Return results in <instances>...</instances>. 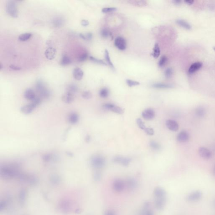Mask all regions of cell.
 <instances>
[{
  "mask_svg": "<svg viewBox=\"0 0 215 215\" xmlns=\"http://www.w3.org/2000/svg\"><path fill=\"white\" fill-rule=\"evenodd\" d=\"M22 173L20 165L17 163H7L0 167V175L5 179H18Z\"/></svg>",
  "mask_w": 215,
  "mask_h": 215,
  "instance_id": "cell-1",
  "label": "cell"
},
{
  "mask_svg": "<svg viewBox=\"0 0 215 215\" xmlns=\"http://www.w3.org/2000/svg\"><path fill=\"white\" fill-rule=\"evenodd\" d=\"M154 194L155 208L158 210H162L165 207L166 203V192L163 188L157 186L154 189Z\"/></svg>",
  "mask_w": 215,
  "mask_h": 215,
  "instance_id": "cell-2",
  "label": "cell"
},
{
  "mask_svg": "<svg viewBox=\"0 0 215 215\" xmlns=\"http://www.w3.org/2000/svg\"><path fill=\"white\" fill-rule=\"evenodd\" d=\"M36 89L40 98L47 99L50 97L51 93L50 90L42 80H37L36 83Z\"/></svg>",
  "mask_w": 215,
  "mask_h": 215,
  "instance_id": "cell-3",
  "label": "cell"
},
{
  "mask_svg": "<svg viewBox=\"0 0 215 215\" xmlns=\"http://www.w3.org/2000/svg\"><path fill=\"white\" fill-rule=\"evenodd\" d=\"M41 102V99L40 97H37L31 103L24 105L21 108V111L24 114L28 115L31 114L33 110Z\"/></svg>",
  "mask_w": 215,
  "mask_h": 215,
  "instance_id": "cell-4",
  "label": "cell"
},
{
  "mask_svg": "<svg viewBox=\"0 0 215 215\" xmlns=\"http://www.w3.org/2000/svg\"><path fill=\"white\" fill-rule=\"evenodd\" d=\"M90 162L91 166L97 169L103 168L106 164L105 158L99 155H95L93 156L90 159Z\"/></svg>",
  "mask_w": 215,
  "mask_h": 215,
  "instance_id": "cell-5",
  "label": "cell"
},
{
  "mask_svg": "<svg viewBox=\"0 0 215 215\" xmlns=\"http://www.w3.org/2000/svg\"><path fill=\"white\" fill-rule=\"evenodd\" d=\"M6 10L8 15L13 18H17L19 15L17 6L15 1H8L6 6Z\"/></svg>",
  "mask_w": 215,
  "mask_h": 215,
  "instance_id": "cell-6",
  "label": "cell"
},
{
  "mask_svg": "<svg viewBox=\"0 0 215 215\" xmlns=\"http://www.w3.org/2000/svg\"><path fill=\"white\" fill-rule=\"evenodd\" d=\"M18 179L21 181L29 184L30 185H35L38 181V179L36 176L30 174H26L23 172H22L21 174Z\"/></svg>",
  "mask_w": 215,
  "mask_h": 215,
  "instance_id": "cell-7",
  "label": "cell"
},
{
  "mask_svg": "<svg viewBox=\"0 0 215 215\" xmlns=\"http://www.w3.org/2000/svg\"><path fill=\"white\" fill-rule=\"evenodd\" d=\"M202 197V193L199 190H196L192 192L187 196L186 198L187 201L195 202L200 199Z\"/></svg>",
  "mask_w": 215,
  "mask_h": 215,
  "instance_id": "cell-8",
  "label": "cell"
},
{
  "mask_svg": "<svg viewBox=\"0 0 215 215\" xmlns=\"http://www.w3.org/2000/svg\"><path fill=\"white\" fill-rule=\"evenodd\" d=\"M103 107L106 110H110L119 114H122L124 113V110L122 108L119 106H116L114 105L111 103L105 104L103 105Z\"/></svg>",
  "mask_w": 215,
  "mask_h": 215,
  "instance_id": "cell-9",
  "label": "cell"
},
{
  "mask_svg": "<svg viewBox=\"0 0 215 215\" xmlns=\"http://www.w3.org/2000/svg\"><path fill=\"white\" fill-rule=\"evenodd\" d=\"M115 46L121 50H125L126 47V42L124 38L121 37H118L115 40Z\"/></svg>",
  "mask_w": 215,
  "mask_h": 215,
  "instance_id": "cell-10",
  "label": "cell"
},
{
  "mask_svg": "<svg viewBox=\"0 0 215 215\" xmlns=\"http://www.w3.org/2000/svg\"><path fill=\"white\" fill-rule=\"evenodd\" d=\"M125 183L122 180L117 179L115 180L113 184V188L114 190L118 193L122 192L125 188Z\"/></svg>",
  "mask_w": 215,
  "mask_h": 215,
  "instance_id": "cell-11",
  "label": "cell"
},
{
  "mask_svg": "<svg viewBox=\"0 0 215 215\" xmlns=\"http://www.w3.org/2000/svg\"><path fill=\"white\" fill-rule=\"evenodd\" d=\"M131 159L129 157H124L121 156H117L113 159V161L116 163H120L121 165L124 166H127L129 165Z\"/></svg>",
  "mask_w": 215,
  "mask_h": 215,
  "instance_id": "cell-12",
  "label": "cell"
},
{
  "mask_svg": "<svg viewBox=\"0 0 215 215\" xmlns=\"http://www.w3.org/2000/svg\"><path fill=\"white\" fill-rule=\"evenodd\" d=\"M142 117L147 120L153 119L155 117V112L152 108H147L142 113Z\"/></svg>",
  "mask_w": 215,
  "mask_h": 215,
  "instance_id": "cell-13",
  "label": "cell"
},
{
  "mask_svg": "<svg viewBox=\"0 0 215 215\" xmlns=\"http://www.w3.org/2000/svg\"><path fill=\"white\" fill-rule=\"evenodd\" d=\"M198 153L201 157L204 159H209L212 156L211 151L206 147H200L199 149Z\"/></svg>",
  "mask_w": 215,
  "mask_h": 215,
  "instance_id": "cell-14",
  "label": "cell"
},
{
  "mask_svg": "<svg viewBox=\"0 0 215 215\" xmlns=\"http://www.w3.org/2000/svg\"><path fill=\"white\" fill-rule=\"evenodd\" d=\"M125 185L129 191H133L138 186V182L135 179L129 177L126 180Z\"/></svg>",
  "mask_w": 215,
  "mask_h": 215,
  "instance_id": "cell-15",
  "label": "cell"
},
{
  "mask_svg": "<svg viewBox=\"0 0 215 215\" xmlns=\"http://www.w3.org/2000/svg\"><path fill=\"white\" fill-rule=\"evenodd\" d=\"M57 50L53 47H49L46 49L45 52V56L47 59L52 60L54 59L56 56Z\"/></svg>",
  "mask_w": 215,
  "mask_h": 215,
  "instance_id": "cell-16",
  "label": "cell"
},
{
  "mask_svg": "<svg viewBox=\"0 0 215 215\" xmlns=\"http://www.w3.org/2000/svg\"><path fill=\"white\" fill-rule=\"evenodd\" d=\"M166 126L169 130L173 132H176L179 129V125L178 123L173 120L169 119L166 121Z\"/></svg>",
  "mask_w": 215,
  "mask_h": 215,
  "instance_id": "cell-17",
  "label": "cell"
},
{
  "mask_svg": "<svg viewBox=\"0 0 215 215\" xmlns=\"http://www.w3.org/2000/svg\"><path fill=\"white\" fill-rule=\"evenodd\" d=\"M24 97L28 100L33 101L37 98L35 91L31 88H28L25 90L24 93Z\"/></svg>",
  "mask_w": 215,
  "mask_h": 215,
  "instance_id": "cell-18",
  "label": "cell"
},
{
  "mask_svg": "<svg viewBox=\"0 0 215 215\" xmlns=\"http://www.w3.org/2000/svg\"><path fill=\"white\" fill-rule=\"evenodd\" d=\"M59 209L62 212L64 213H68L70 211V204L69 202L66 200H63L60 202Z\"/></svg>",
  "mask_w": 215,
  "mask_h": 215,
  "instance_id": "cell-19",
  "label": "cell"
},
{
  "mask_svg": "<svg viewBox=\"0 0 215 215\" xmlns=\"http://www.w3.org/2000/svg\"><path fill=\"white\" fill-rule=\"evenodd\" d=\"M75 95L71 93L66 92L62 96V100L65 103L70 104L74 101Z\"/></svg>",
  "mask_w": 215,
  "mask_h": 215,
  "instance_id": "cell-20",
  "label": "cell"
},
{
  "mask_svg": "<svg viewBox=\"0 0 215 215\" xmlns=\"http://www.w3.org/2000/svg\"><path fill=\"white\" fill-rule=\"evenodd\" d=\"M202 63L200 62H197L194 63L193 64L191 65L190 66L189 70H188V73L190 75H192L193 74L199 69H200L201 67H202Z\"/></svg>",
  "mask_w": 215,
  "mask_h": 215,
  "instance_id": "cell-21",
  "label": "cell"
},
{
  "mask_svg": "<svg viewBox=\"0 0 215 215\" xmlns=\"http://www.w3.org/2000/svg\"><path fill=\"white\" fill-rule=\"evenodd\" d=\"M177 140L180 142H185L189 139V135L185 131H182L179 133L177 136Z\"/></svg>",
  "mask_w": 215,
  "mask_h": 215,
  "instance_id": "cell-22",
  "label": "cell"
},
{
  "mask_svg": "<svg viewBox=\"0 0 215 215\" xmlns=\"http://www.w3.org/2000/svg\"><path fill=\"white\" fill-rule=\"evenodd\" d=\"M84 76V72L81 68L77 67L73 70V76L76 80H80Z\"/></svg>",
  "mask_w": 215,
  "mask_h": 215,
  "instance_id": "cell-23",
  "label": "cell"
},
{
  "mask_svg": "<svg viewBox=\"0 0 215 215\" xmlns=\"http://www.w3.org/2000/svg\"><path fill=\"white\" fill-rule=\"evenodd\" d=\"M72 62V60L68 55L64 54L60 61V64L62 66H66L71 64Z\"/></svg>",
  "mask_w": 215,
  "mask_h": 215,
  "instance_id": "cell-24",
  "label": "cell"
},
{
  "mask_svg": "<svg viewBox=\"0 0 215 215\" xmlns=\"http://www.w3.org/2000/svg\"><path fill=\"white\" fill-rule=\"evenodd\" d=\"M64 23L63 18L61 17H57L54 18L52 21V24L55 27H61Z\"/></svg>",
  "mask_w": 215,
  "mask_h": 215,
  "instance_id": "cell-25",
  "label": "cell"
},
{
  "mask_svg": "<svg viewBox=\"0 0 215 215\" xmlns=\"http://www.w3.org/2000/svg\"><path fill=\"white\" fill-rule=\"evenodd\" d=\"M79 116L75 112L70 113L68 117V121L70 124H75L78 122Z\"/></svg>",
  "mask_w": 215,
  "mask_h": 215,
  "instance_id": "cell-26",
  "label": "cell"
},
{
  "mask_svg": "<svg viewBox=\"0 0 215 215\" xmlns=\"http://www.w3.org/2000/svg\"><path fill=\"white\" fill-rule=\"evenodd\" d=\"M50 183L54 185H57L61 182V179L58 175L54 174L50 175L49 178Z\"/></svg>",
  "mask_w": 215,
  "mask_h": 215,
  "instance_id": "cell-27",
  "label": "cell"
},
{
  "mask_svg": "<svg viewBox=\"0 0 215 215\" xmlns=\"http://www.w3.org/2000/svg\"><path fill=\"white\" fill-rule=\"evenodd\" d=\"M78 90V87L75 84H69L66 88V92L71 93L74 95L77 93Z\"/></svg>",
  "mask_w": 215,
  "mask_h": 215,
  "instance_id": "cell-28",
  "label": "cell"
},
{
  "mask_svg": "<svg viewBox=\"0 0 215 215\" xmlns=\"http://www.w3.org/2000/svg\"><path fill=\"white\" fill-rule=\"evenodd\" d=\"M152 87L157 89H169L173 87L172 84H168L161 83H154L152 85Z\"/></svg>",
  "mask_w": 215,
  "mask_h": 215,
  "instance_id": "cell-29",
  "label": "cell"
},
{
  "mask_svg": "<svg viewBox=\"0 0 215 215\" xmlns=\"http://www.w3.org/2000/svg\"><path fill=\"white\" fill-rule=\"evenodd\" d=\"M27 192L24 189L21 190L19 195V201L21 205H24L26 200Z\"/></svg>",
  "mask_w": 215,
  "mask_h": 215,
  "instance_id": "cell-30",
  "label": "cell"
},
{
  "mask_svg": "<svg viewBox=\"0 0 215 215\" xmlns=\"http://www.w3.org/2000/svg\"><path fill=\"white\" fill-rule=\"evenodd\" d=\"M176 23L181 27L182 28L187 30H190L191 29V26L187 22L182 20H178L176 21Z\"/></svg>",
  "mask_w": 215,
  "mask_h": 215,
  "instance_id": "cell-31",
  "label": "cell"
},
{
  "mask_svg": "<svg viewBox=\"0 0 215 215\" xmlns=\"http://www.w3.org/2000/svg\"><path fill=\"white\" fill-rule=\"evenodd\" d=\"M32 34L29 32H26L20 35L18 38L19 41L21 42H25L29 40L32 37Z\"/></svg>",
  "mask_w": 215,
  "mask_h": 215,
  "instance_id": "cell-32",
  "label": "cell"
},
{
  "mask_svg": "<svg viewBox=\"0 0 215 215\" xmlns=\"http://www.w3.org/2000/svg\"><path fill=\"white\" fill-rule=\"evenodd\" d=\"M160 53L161 50L159 46L157 43H156L154 46L152 55L155 59H157L159 57Z\"/></svg>",
  "mask_w": 215,
  "mask_h": 215,
  "instance_id": "cell-33",
  "label": "cell"
},
{
  "mask_svg": "<svg viewBox=\"0 0 215 215\" xmlns=\"http://www.w3.org/2000/svg\"><path fill=\"white\" fill-rule=\"evenodd\" d=\"M109 91L108 89L107 88H102L101 89L99 92V96L101 98H107L109 96Z\"/></svg>",
  "mask_w": 215,
  "mask_h": 215,
  "instance_id": "cell-34",
  "label": "cell"
},
{
  "mask_svg": "<svg viewBox=\"0 0 215 215\" xmlns=\"http://www.w3.org/2000/svg\"><path fill=\"white\" fill-rule=\"evenodd\" d=\"M105 59L106 60V61H107V64L110 66V67L112 69H114V66L113 64L112 63V62L111 61L110 56H109V52H108V51L107 50H105Z\"/></svg>",
  "mask_w": 215,
  "mask_h": 215,
  "instance_id": "cell-35",
  "label": "cell"
},
{
  "mask_svg": "<svg viewBox=\"0 0 215 215\" xmlns=\"http://www.w3.org/2000/svg\"><path fill=\"white\" fill-rule=\"evenodd\" d=\"M101 35L103 38H106L109 37H111L112 36V34L108 29H103L101 30Z\"/></svg>",
  "mask_w": 215,
  "mask_h": 215,
  "instance_id": "cell-36",
  "label": "cell"
},
{
  "mask_svg": "<svg viewBox=\"0 0 215 215\" xmlns=\"http://www.w3.org/2000/svg\"><path fill=\"white\" fill-rule=\"evenodd\" d=\"M90 59L91 61H93V62L96 63L98 64H99L102 65L106 66V63L104 61L102 60L99 59H96V58L94 57H90Z\"/></svg>",
  "mask_w": 215,
  "mask_h": 215,
  "instance_id": "cell-37",
  "label": "cell"
},
{
  "mask_svg": "<svg viewBox=\"0 0 215 215\" xmlns=\"http://www.w3.org/2000/svg\"><path fill=\"white\" fill-rule=\"evenodd\" d=\"M129 2L139 6H144L147 4L146 2L144 1H129Z\"/></svg>",
  "mask_w": 215,
  "mask_h": 215,
  "instance_id": "cell-38",
  "label": "cell"
},
{
  "mask_svg": "<svg viewBox=\"0 0 215 215\" xmlns=\"http://www.w3.org/2000/svg\"><path fill=\"white\" fill-rule=\"evenodd\" d=\"M167 61H168V59H167L166 57H165V56H162L161 58L160 59L159 61V66L160 67H163L167 63Z\"/></svg>",
  "mask_w": 215,
  "mask_h": 215,
  "instance_id": "cell-39",
  "label": "cell"
},
{
  "mask_svg": "<svg viewBox=\"0 0 215 215\" xmlns=\"http://www.w3.org/2000/svg\"><path fill=\"white\" fill-rule=\"evenodd\" d=\"M195 113L198 117H203L205 114V111L204 108L202 107H198L197 108L196 110Z\"/></svg>",
  "mask_w": 215,
  "mask_h": 215,
  "instance_id": "cell-40",
  "label": "cell"
},
{
  "mask_svg": "<svg viewBox=\"0 0 215 215\" xmlns=\"http://www.w3.org/2000/svg\"><path fill=\"white\" fill-rule=\"evenodd\" d=\"M150 147L155 150H159L160 149L161 146L160 144L154 141H151L150 142Z\"/></svg>",
  "mask_w": 215,
  "mask_h": 215,
  "instance_id": "cell-41",
  "label": "cell"
},
{
  "mask_svg": "<svg viewBox=\"0 0 215 215\" xmlns=\"http://www.w3.org/2000/svg\"><path fill=\"white\" fill-rule=\"evenodd\" d=\"M82 96L84 99H90L92 98V94L90 91H84L82 93Z\"/></svg>",
  "mask_w": 215,
  "mask_h": 215,
  "instance_id": "cell-42",
  "label": "cell"
},
{
  "mask_svg": "<svg viewBox=\"0 0 215 215\" xmlns=\"http://www.w3.org/2000/svg\"><path fill=\"white\" fill-rule=\"evenodd\" d=\"M88 55L87 52H83L81 54L78 58L79 62H83L86 61L88 58Z\"/></svg>",
  "mask_w": 215,
  "mask_h": 215,
  "instance_id": "cell-43",
  "label": "cell"
},
{
  "mask_svg": "<svg viewBox=\"0 0 215 215\" xmlns=\"http://www.w3.org/2000/svg\"><path fill=\"white\" fill-rule=\"evenodd\" d=\"M165 76L167 79H169L172 77L173 74V70L172 68H168L165 70Z\"/></svg>",
  "mask_w": 215,
  "mask_h": 215,
  "instance_id": "cell-44",
  "label": "cell"
},
{
  "mask_svg": "<svg viewBox=\"0 0 215 215\" xmlns=\"http://www.w3.org/2000/svg\"><path fill=\"white\" fill-rule=\"evenodd\" d=\"M126 82L127 85L130 87L137 86V85H139L140 84V83L138 82L133 80H129V79L126 80Z\"/></svg>",
  "mask_w": 215,
  "mask_h": 215,
  "instance_id": "cell-45",
  "label": "cell"
},
{
  "mask_svg": "<svg viewBox=\"0 0 215 215\" xmlns=\"http://www.w3.org/2000/svg\"><path fill=\"white\" fill-rule=\"evenodd\" d=\"M53 157L51 154H45L43 156V160L45 162H48L53 158Z\"/></svg>",
  "mask_w": 215,
  "mask_h": 215,
  "instance_id": "cell-46",
  "label": "cell"
},
{
  "mask_svg": "<svg viewBox=\"0 0 215 215\" xmlns=\"http://www.w3.org/2000/svg\"><path fill=\"white\" fill-rule=\"evenodd\" d=\"M137 123L140 129H142V130H144L146 129V127H145V126L144 125V123L142 120L141 119L139 118L137 119Z\"/></svg>",
  "mask_w": 215,
  "mask_h": 215,
  "instance_id": "cell-47",
  "label": "cell"
},
{
  "mask_svg": "<svg viewBox=\"0 0 215 215\" xmlns=\"http://www.w3.org/2000/svg\"><path fill=\"white\" fill-rule=\"evenodd\" d=\"M117 8L114 7L104 8L102 10V12L104 13H111L117 11Z\"/></svg>",
  "mask_w": 215,
  "mask_h": 215,
  "instance_id": "cell-48",
  "label": "cell"
},
{
  "mask_svg": "<svg viewBox=\"0 0 215 215\" xmlns=\"http://www.w3.org/2000/svg\"><path fill=\"white\" fill-rule=\"evenodd\" d=\"M101 178V175L100 172H95L93 175V178L96 181H99Z\"/></svg>",
  "mask_w": 215,
  "mask_h": 215,
  "instance_id": "cell-49",
  "label": "cell"
},
{
  "mask_svg": "<svg viewBox=\"0 0 215 215\" xmlns=\"http://www.w3.org/2000/svg\"><path fill=\"white\" fill-rule=\"evenodd\" d=\"M144 130L145 133L149 135L152 136L154 135V129H152V128H146V129H144Z\"/></svg>",
  "mask_w": 215,
  "mask_h": 215,
  "instance_id": "cell-50",
  "label": "cell"
},
{
  "mask_svg": "<svg viewBox=\"0 0 215 215\" xmlns=\"http://www.w3.org/2000/svg\"><path fill=\"white\" fill-rule=\"evenodd\" d=\"M6 205H7V203H6V201H1L0 202V211L2 212L3 210L6 207Z\"/></svg>",
  "mask_w": 215,
  "mask_h": 215,
  "instance_id": "cell-51",
  "label": "cell"
},
{
  "mask_svg": "<svg viewBox=\"0 0 215 215\" xmlns=\"http://www.w3.org/2000/svg\"><path fill=\"white\" fill-rule=\"evenodd\" d=\"M84 37L86 40H90L93 38V34L91 32H88L84 35Z\"/></svg>",
  "mask_w": 215,
  "mask_h": 215,
  "instance_id": "cell-52",
  "label": "cell"
},
{
  "mask_svg": "<svg viewBox=\"0 0 215 215\" xmlns=\"http://www.w3.org/2000/svg\"><path fill=\"white\" fill-rule=\"evenodd\" d=\"M9 68L12 70H15V71H20V70H21L22 69L21 67L17 66L15 65H11L9 66Z\"/></svg>",
  "mask_w": 215,
  "mask_h": 215,
  "instance_id": "cell-53",
  "label": "cell"
},
{
  "mask_svg": "<svg viewBox=\"0 0 215 215\" xmlns=\"http://www.w3.org/2000/svg\"><path fill=\"white\" fill-rule=\"evenodd\" d=\"M81 24L83 26L86 27L89 25V22L87 20H82Z\"/></svg>",
  "mask_w": 215,
  "mask_h": 215,
  "instance_id": "cell-54",
  "label": "cell"
},
{
  "mask_svg": "<svg viewBox=\"0 0 215 215\" xmlns=\"http://www.w3.org/2000/svg\"><path fill=\"white\" fill-rule=\"evenodd\" d=\"M104 215H116V214L114 211L109 210L105 212Z\"/></svg>",
  "mask_w": 215,
  "mask_h": 215,
  "instance_id": "cell-55",
  "label": "cell"
},
{
  "mask_svg": "<svg viewBox=\"0 0 215 215\" xmlns=\"http://www.w3.org/2000/svg\"><path fill=\"white\" fill-rule=\"evenodd\" d=\"M194 2V1L193 0H186V1H184V2L188 5H191L193 4Z\"/></svg>",
  "mask_w": 215,
  "mask_h": 215,
  "instance_id": "cell-56",
  "label": "cell"
},
{
  "mask_svg": "<svg viewBox=\"0 0 215 215\" xmlns=\"http://www.w3.org/2000/svg\"><path fill=\"white\" fill-rule=\"evenodd\" d=\"M143 215H154V213L151 211V210H148L147 212H146L145 214H144Z\"/></svg>",
  "mask_w": 215,
  "mask_h": 215,
  "instance_id": "cell-57",
  "label": "cell"
},
{
  "mask_svg": "<svg viewBox=\"0 0 215 215\" xmlns=\"http://www.w3.org/2000/svg\"><path fill=\"white\" fill-rule=\"evenodd\" d=\"M173 2L175 4L179 5L181 3V1H180V0H175V1H173Z\"/></svg>",
  "mask_w": 215,
  "mask_h": 215,
  "instance_id": "cell-58",
  "label": "cell"
},
{
  "mask_svg": "<svg viewBox=\"0 0 215 215\" xmlns=\"http://www.w3.org/2000/svg\"><path fill=\"white\" fill-rule=\"evenodd\" d=\"M3 68V66L2 64L1 63V65H0V68H1V70H2Z\"/></svg>",
  "mask_w": 215,
  "mask_h": 215,
  "instance_id": "cell-59",
  "label": "cell"
},
{
  "mask_svg": "<svg viewBox=\"0 0 215 215\" xmlns=\"http://www.w3.org/2000/svg\"><path fill=\"white\" fill-rule=\"evenodd\" d=\"M213 171H214V175H215V165L214 167V170H213Z\"/></svg>",
  "mask_w": 215,
  "mask_h": 215,
  "instance_id": "cell-60",
  "label": "cell"
},
{
  "mask_svg": "<svg viewBox=\"0 0 215 215\" xmlns=\"http://www.w3.org/2000/svg\"><path fill=\"white\" fill-rule=\"evenodd\" d=\"M214 203V206L215 208V198L214 199V203Z\"/></svg>",
  "mask_w": 215,
  "mask_h": 215,
  "instance_id": "cell-61",
  "label": "cell"
},
{
  "mask_svg": "<svg viewBox=\"0 0 215 215\" xmlns=\"http://www.w3.org/2000/svg\"><path fill=\"white\" fill-rule=\"evenodd\" d=\"M214 50L215 51V47H214Z\"/></svg>",
  "mask_w": 215,
  "mask_h": 215,
  "instance_id": "cell-62",
  "label": "cell"
}]
</instances>
